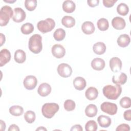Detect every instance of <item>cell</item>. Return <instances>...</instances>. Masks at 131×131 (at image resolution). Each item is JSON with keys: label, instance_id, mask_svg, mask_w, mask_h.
<instances>
[{"label": "cell", "instance_id": "obj_1", "mask_svg": "<svg viewBox=\"0 0 131 131\" xmlns=\"http://www.w3.org/2000/svg\"><path fill=\"white\" fill-rule=\"evenodd\" d=\"M102 92L104 96L108 99L116 100L120 96L122 88L120 85H107L103 87Z\"/></svg>", "mask_w": 131, "mask_h": 131}, {"label": "cell", "instance_id": "obj_2", "mask_svg": "<svg viewBox=\"0 0 131 131\" xmlns=\"http://www.w3.org/2000/svg\"><path fill=\"white\" fill-rule=\"evenodd\" d=\"M29 49L34 54L39 53L42 49V37L40 35L35 34L31 36L29 40Z\"/></svg>", "mask_w": 131, "mask_h": 131}, {"label": "cell", "instance_id": "obj_3", "mask_svg": "<svg viewBox=\"0 0 131 131\" xmlns=\"http://www.w3.org/2000/svg\"><path fill=\"white\" fill-rule=\"evenodd\" d=\"M59 109V105L56 103H46L41 108L43 116L47 118H52Z\"/></svg>", "mask_w": 131, "mask_h": 131}, {"label": "cell", "instance_id": "obj_4", "mask_svg": "<svg viewBox=\"0 0 131 131\" xmlns=\"http://www.w3.org/2000/svg\"><path fill=\"white\" fill-rule=\"evenodd\" d=\"M13 15V12L11 7L7 5L3 6L0 10V25L6 26Z\"/></svg>", "mask_w": 131, "mask_h": 131}, {"label": "cell", "instance_id": "obj_5", "mask_svg": "<svg viewBox=\"0 0 131 131\" xmlns=\"http://www.w3.org/2000/svg\"><path fill=\"white\" fill-rule=\"evenodd\" d=\"M55 26V21L51 18L39 21L37 24V29L43 33L51 31Z\"/></svg>", "mask_w": 131, "mask_h": 131}, {"label": "cell", "instance_id": "obj_6", "mask_svg": "<svg viewBox=\"0 0 131 131\" xmlns=\"http://www.w3.org/2000/svg\"><path fill=\"white\" fill-rule=\"evenodd\" d=\"M101 111L108 115H114L117 112V105L110 102H104L100 105Z\"/></svg>", "mask_w": 131, "mask_h": 131}, {"label": "cell", "instance_id": "obj_7", "mask_svg": "<svg viewBox=\"0 0 131 131\" xmlns=\"http://www.w3.org/2000/svg\"><path fill=\"white\" fill-rule=\"evenodd\" d=\"M57 70L58 74L64 78L70 77L72 73V69L71 66L65 63H62L59 64Z\"/></svg>", "mask_w": 131, "mask_h": 131}, {"label": "cell", "instance_id": "obj_8", "mask_svg": "<svg viewBox=\"0 0 131 131\" xmlns=\"http://www.w3.org/2000/svg\"><path fill=\"white\" fill-rule=\"evenodd\" d=\"M23 84L24 87L28 90H32L35 88L37 84L36 77L33 75L27 76L24 79Z\"/></svg>", "mask_w": 131, "mask_h": 131}, {"label": "cell", "instance_id": "obj_9", "mask_svg": "<svg viewBox=\"0 0 131 131\" xmlns=\"http://www.w3.org/2000/svg\"><path fill=\"white\" fill-rule=\"evenodd\" d=\"M26 17V14L24 10L19 7H17L13 10V15L12 19L16 23L23 21Z\"/></svg>", "mask_w": 131, "mask_h": 131}, {"label": "cell", "instance_id": "obj_10", "mask_svg": "<svg viewBox=\"0 0 131 131\" xmlns=\"http://www.w3.org/2000/svg\"><path fill=\"white\" fill-rule=\"evenodd\" d=\"M52 55L57 58H62L66 54V50L60 44H55L51 49Z\"/></svg>", "mask_w": 131, "mask_h": 131}, {"label": "cell", "instance_id": "obj_11", "mask_svg": "<svg viewBox=\"0 0 131 131\" xmlns=\"http://www.w3.org/2000/svg\"><path fill=\"white\" fill-rule=\"evenodd\" d=\"M122 64V61L118 57H113L110 60V67L113 72H118L120 71Z\"/></svg>", "mask_w": 131, "mask_h": 131}, {"label": "cell", "instance_id": "obj_12", "mask_svg": "<svg viewBox=\"0 0 131 131\" xmlns=\"http://www.w3.org/2000/svg\"><path fill=\"white\" fill-rule=\"evenodd\" d=\"M11 59V53L10 51L3 49L0 51V67H3Z\"/></svg>", "mask_w": 131, "mask_h": 131}, {"label": "cell", "instance_id": "obj_13", "mask_svg": "<svg viewBox=\"0 0 131 131\" xmlns=\"http://www.w3.org/2000/svg\"><path fill=\"white\" fill-rule=\"evenodd\" d=\"M51 86L47 83H42L40 84L38 88V94L42 96L46 97L48 96L51 92Z\"/></svg>", "mask_w": 131, "mask_h": 131}, {"label": "cell", "instance_id": "obj_14", "mask_svg": "<svg viewBox=\"0 0 131 131\" xmlns=\"http://www.w3.org/2000/svg\"><path fill=\"white\" fill-rule=\"evenodd\" d=\"M127 77L126 74L121 72L119 74H117L113 76L112 81L114 84L123 85L125 84L127 81Z\"/></svg>", "mask_w": 131, "mask_h": 131}, {"label": "cell", "instance_id": "obj_15", "mask_svg": "<svg viewBox=\"0 0 131 131\" xmlns=\"http://www.w3.org/2000/svg\"><path fill=\"white\" fill-rule=\"evenodd\" d=\"M112 25L116 30H122L126 26L125 20L121 17H115L112 20Z\"/></svg>", "mask_w": 131, "mask_h": 131}, {"label": "cell", "instance_id": "obj_16", "mask_svg": "<svg viewBox=\"0 0 131 131\" xmlns=\"http://www.w3.org/2000/svg\"><path fill=\"white\" fill-rule=\"evenodd\" d=\"M105 66L104 60L100 58H96L92 60L91 62V67L96 71L102 70Z\"/></svg>", "mask_w": 131, "mask_h": 131}, {"label": "cell", "instance_id": "obj_17", "mask_svg": "<svg viewBox=\"0 0 131 131\" xmlns=\"http://www.w3.org/2000/svg\"><path fill=\"white\" fill-rule=\"evenodd\" d=\"M81 29L84 34L89 35L94 32L95 28L94 24L92 22L86 21L82 24L81 26Z\"/></svg>", "mask_w": 131, "mask_h": 131}, {"label": "cell", "instance_id": "obj_18", "mask_svg": "<svg viewBox=\"0 0 131 131\" xmlns=\"http://www.w3.org/2000/svg\"><path fill=\"white\" fill-rule=\"evenodd\" d=\"M73 84L76 90L81 91L85 88L86 82L84 78L82 77H77L74 79Z\"/></svg>", "mask_w": 131, "mask_h": 131}, {"label": "cell", "instance_id": "obj_19", "mask_svg": "<svg viewBox=\"0 0 131 131\" xmlns=\"http://www.w3.org/2000/svg\"><path fill=\"white\" fill-rule=\"evenodd\" d=\"M130 41V37L126 34L120 35L117 38V43L120 47L125 48L128 46Z\"/></svg>", "mask_w": 131, "mask_h": 131}, {"label": "cell", "instance_id": "obj_20", "mask_svg": "<svg viewBox=\"0 0 131 131\" xmlns=\"http://www.w3.org/2000/svg\"><path fill=\"white\" fill-rule=\"evenodd\" d=\"M97 121L99 125L104 128L108 127L112 123V120L110 117L105 115H100L97 118Z\"/></svg>", "mask_w": 131, "mask_h": 131}, {"label": "cell", "instance_id": "obj_21", "mask_svg": "<svg viewBox=\"0 0 131 131\" xmlns=\"http://www.w3.org/2000/svg\"><path fill=\"white\" fill-rule=\"evenodd\" d=\"M76 8L75 4L72 1L67 0L63 2L62 4L63 10L68 13L73 12Z\"/></svg>", "mask_w": 131, "mask_h": 131}, {"label": "cell", "instance_id": "obj_22", "mask_svg": "<svg viewBox=\"0 0 131 131\" xmlns=\"http://www.w3.org/2000/svg\"><path fill=\"white\" fill-rule=\"evenodd\" d=\"M98 95V91L94 87L89 88L85 92L86 98L90 100H94L96 99Z\"/></svg>", "mask_w": 131, "mask_h": 131}, {"label": "cell", "instance_id": "obj_23", "mask_svg": "<svg viewBox=\"0 0 131 131\" xmlns=\"http://www.w3.org/2000/svg\"><path fill=\"white\" fill-rule=\"evenodd\" d=\"M93 50L95 54L102 55L104 54L106 51V46L102 42H97L93 45Z\"/></svg>", "mask_w": 131, "mask_h": 131}, {"label": "cell", "instance_id": "obj_24", "mask_svg": "<svg viewBox=\"0 0 131 131\" xmlns=\"http://www.w3.org/2000/svg\"><path fill=\"white\" fill-rule=\"evenodd\" d=\"M26 59L25 52L22 50H17L14 53V60L19 63H24Z\"/></svg>", "mask_w": 131, "mask_h": 131}, {"label": "cell", "instance_id": "obj_25", "mask_svg": "<svg viewBox=\"0 0 131 131\" xmlns=\"http://www.w3.org/2000/svg\"><path fill=\"white\" fill-rule=\"evenodd\" d=\"M98 112V109L96 105L93 104H89L85 109V114L89 117H93L95 116Z\"/></svg>", "mask_w": 131, "mask_h": 131}, {"label": "cell", "instance_id": "obj_26", "mask_svg": "<svg viewBox=\"0 0 131 131\" xmlns=\"http://www.w3.org/2000/svg\"><path fill=\"white\" fill-rule=\"evenodd\" d=\"M61 23L67 28H72L75 25V19L71 16H64L61 19Z\"/></svg>", "mask_w": 131, "mask_h": 131}, {"label": "cell", "instance_id": "obj_27", "mask_svg": "<svg viewBox=\"0 0 131 131\" xmlns=\"http://www.w3.org/2000/svg\"><path fill=\"white\" fill-rule=\"evenodd\" d=\"M9 113L14 116H19L24 113L23 108L19 105H13L10 107Z\"/></svg>", "mask_w": 131, "mask_h": 131}, {"label": "cell", "instance_id": "obj_28", "mask_svg": "<svg viewBox=\"0 0 131 131\" xmlns=\"http://www.w3.org/2000/svg\"><path fill=\"white\" fill-rule=\"evenodd\" d=\"M98 28L102 31H106L109 27V24L108 20L104 18H100L97 23Z\"/></svg>", "mask_w": 131, "mask_h": 131}, {"label": "cell", "instance_id": "obj_29", "mask_svg": "<svg viewBox=\"0 0 131 131\" xmlns=\"http://www.w3.org/2000/svg\"><path fill=\"white\" fill-rule=\"evenodd\" d=\"M20 30L23 34L28 35L34 31V26L31 23H27L21 26Z\"/></svg>", "mask_w": 131, "mask_h": 131}, {"label": "cell", "instance_id": "obj_30", "mask_svg": "<svg viewBox=\"0 0 131 131\" xmlns=\"http://www.w3.org/2000/svg\"><path fill=\"white\" fill-rule=\"evenodd\" d=\"M117 13L122 16L126 15L129 12V8L125 3H120L117 7Z\"/></svg>", "mask_w": 131, "mask_h": 131}, {"label": "cell", "instance_id": "obj_31", "mask_svg": "<svg viewBox=\"0 0 131 131\" xmlns=\"http://www.w3.org/2000/svg\"><path fill=\"white\" fill-rule=\"evenodd\" d=\"M66 36V32L62 28H58L56 29L53 34L54 39L57 41L62 40Z\"/></svg>", "mask_w": 131, "mask_h": 131}, {"label": "cell", "instance_id": "obj_32", "mask_svg": "<svg viewBox=\"0 0 131 131\" xmlns=\"http://www.w3.org/2000/svg\"><path fill=\"white\" fill-rule=\"evenodd\" d=\"M24 118L27 122L32 123L35 120L36 115L34 112L32 111H28L24 114Z\"/></svg>", "mask_w": 131, "mask_h": 131}, {"label": "cell", "instance_id": "obj_33", "mask_svg": "<svg viewBox=\"0 0 131 131\" xmlns=\"http://www.w3.org/2000/svg\"><path fill=\"white\" fill-rule=\"evenodd\" d=\"M37 4L36 0H26L25 1V6L27 10L32 11L35 9Z\"/></svg>", "mask_w": 131, "mask_h": 131}, {"label": "cell", "instance_id": "obj_34", "mask_svg": "<svg viewBox=\"0 0 131 131\" xmlns=\"http://www.w3.org/2000/svg\"><path fill=\"white\" fill-rule=\"evenodd\" d=\"M97 124L94 120L88 121L85 125V129L86 131H96Z\"/></svg>", "mask_w": 131, "mask_h": 131}, {"label": "cell", "instance_id": "obj_35", "mask_svg": "<svg viewBox=\"0 0 131 131\" xmlns=\"http://www.w3.org/2000/svg\"><path fill=\"white\" fill-rule=\"evenodd\" d=\"M64 108L67 111H73L76 106L75 102L71 99H68L66 100L64 102Z\"/></svg>", "mask_w": 131, "mask_h": 131}, {"label": "cell", "instance_id": "obj_36", "mask_svg": "<svg viewBox=\"0 0 131 131\" xmlns=\"http://www.w3.org/2000/svg\"><path fill=\"white\" fill-rule=\"evenodd\" d=\"M120 106L124 108H129L131 106V100L128 97H124L120 100Z\"/></svg>", "mask_w": 131, "mask_h": 131}, {"label": "cell", "instance_id": "obj_37", "mask_svg": "<svg viewBox=\"0 0 131 131\" xmlns=\"http://www.w3.org/2000/svg\"><path fill=\"white\" fill-rule=\"evenodd\" d=\"M116 131H122V130H125V131H129L130 130V127L129 125L127 124H121L120 125H118L116 129Z\"/></svg>", "mask_w": 131, "mask_h": 131}, {"label": "cell", "instance_id": "obj_38", "mask_svg": "<svg viewBox=\"0 0 131 131\" xmlns=\"http://www.w3.org/2000/svg\"><path fill=\"white\" fill-rule=\"evenodd\" d=\"M117 2V0H103L102 3L103 5L107 8H110L114 6L115 3Z\"/></svg>", "mask_w": 131, "mask_h": 131}, {"label": "cell", "instance_id": "obj_39", "mask_svg": "<svg viewBox=\"0 0 131 131\" xmlns=\"http://www.w3.org/2000/svg\"><path fill=\"white\" fill-rule=\"evenodd\" d=\"M87 3L91 7H95L99 5V0H88Z\"/></svg>", "mask_w": 131, "mask_h": 131}, {"label": "cell", "instance_id": "obj_40", "mask_svg": "<svg viewBox=\"0 0 131 131\" xmlns=\"http://www.w3.org/2000/svg\"><path fill=\"white\" fill-rule=\"evenodd\" d=\"M123 117L125 120L127 121L131 120V110H128L125 111L123 114Z\"/></svg>", "mask_w": 131, "mask_h": 131}, {"label": "cell", "instance_id": "obj_41", "mask_svg": "<svg viewBox=\"0 0 131 131\" xmlns=\"http://www.w3.org/2000/svg\"><path fill=\"white\" fill-rule=\"evenodd\" d=\"M71 131H74V130H76V131H82L83 129L81 126L79 124H76L73 125L72 128L70 129Z\"/></svg>", "mask_w": 131, "mask_h": 131}, {"label": "cell", "instance_id": "obj_42", "mask_svg": "<svg viewBox=\"0 0 131 131\" xmlns=\"http://www.w3.org/2000/svg\"><path fill=\"white\" fill-rule=\"evenodd\" d=\"M8 130L9 131H13V130H15V131H19V128L18 127V126L17 125H16V124H11L9 128H8Z\"/></svg>", "mask_w": 131, "mask_h": 131}, {"label": "cell", "instance_id": "obj_43", "mask_svg": "<svg viewBox=\"0 0 131 131\" xmlns=\"http://www.w3.org/2000/svg\"><path fill=\"white\" fill-rule=\"evenodd\" d=\"M5 36L3 33H1V46H2L3 45L5 42Z\"/></svg>", "mask_w": 131, "mask_h": 131}, {"label": "cell", "instance_id": "obj_44", "mask_svg": "<svg viewBox=\"0 0 131 131\" xmlns=\"http://www.w3.org/2000/svg\"><path fill=\"white\" fill-rule=\"evenodd\" d=\"M0 123H1V128L0 129L1 130H5L6 129V124L4 121L3 120H1L0 121Z\"/></svg>", "mask_w": 131, "mask_h": 131}, {"label": "cell", "instance_id": "obj_45", "mask_svg": "<svg viewBox=\"0 0 131 131\" xmlns=\"http://www.w3.org/2000/svg\"><path fill=\"white\" fill-rule=\"evenodd\" d=\"M36 130H47V129L43 126H39L36 129Z\"/></svg>", "mask_w": 131, "mask_h": 131}, {"label": "cell", "instance_id": "obj_46", "mask_svg": "<svg viewBox=\"0 0 131 131\" xmlns=\"http://www.w3.org/2000/svg\"><path fill=\"white\" fill-rule=\"evenodd\" d=\"M4 2H7V3H14L15 2H16V1H4Z\"/></svg>", "mask_w": 131, "mask_h": 131}]
</instances>
